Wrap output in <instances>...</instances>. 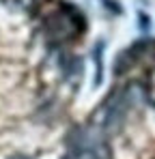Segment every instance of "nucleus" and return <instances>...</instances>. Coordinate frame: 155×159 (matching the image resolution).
<instances>
[{
    "mask_svg": "<svg viewBox=\"0 0 155 159\" xmlns=\"http://www.w3.org/2000/svg\"><path fill=\"white\" fill-rule=\"evenodd\" d=\"M101 52H103V41H97V43H95V50H93V60H95V86L101 84V73H103Z\"/></svg>",
    "mask_w": 155,
    "mask_h": 159,
    "instance_id": "obj_3",
    "label": "nucleus"
},
{
    "mask_svg": "<svg viewBox=\"0 0 155 159\" xmlns=\"http://www.w3.org/2000/svg\"><path fill=\"white\" fill-rule=\"evenodd\" d=\"M9 159H28L26 155H13V157H9Z\"/></svg>",
    "mask_w": 155,
    "mask_h": 159,
    "instance_id": "obj_6",
    "label": "nucleus"
},
{
    "mask_svg": "<svg viewBox=\"0 0 155 159\" xmlns=\"http://www.w3.org/2000/svg\"><path fill=\"white\" fill-rule=\"evenodd\" d=\"M138 28L142 32H149V28H151V17L144 11H138Z\"/></svg>",
    "mask_w": 155,
    "mask_h": 159,
    "instance_id": "obj_4",
    "label": "nucleus"
},
{
    "mask_svg": "<svg viewBox=\"0 0 155 159\" xmlns=\"http://www.w3.org/2000/svg\"><path fill=\"white\" fill-rule=\"evenodd\" d=\"M48 30H50L52 39L65 41L84 30V17L76 7H63L56 15L48 17Z\"/></svg>",
    "mask_w": 155,
    "mask_h": 159,
    "instance_id": "obj_1",
    "label": "nucleus"
},
{
    "mask_svg": "<svg viewBox=\"0 0 155 159\" xmlns=\"http://www.w3.org/2000/svg\"><path fill=\"white\" fill-rule=\"evenodd\" d=\"M101 2H103V9H110L114 15H121V13H123V7H121L116 0H101Z\"/></svg>",
    "mask_w": 155,
    "mask_h": 159,
    "instance_id": "obj_5",
    "label": "nucleus"
},
{
    "mask_svg": "<svg viewBox=\"0 0 155 159\" xmlns=\"http://www.w3.org/2000/svg\"><path fill=\"white\" fill-rule=\"evenodd\" d=\"M63 159H110V148H108L106 142H99V144H93V146L69 151Z\"/></svg>",
    "mask_w": 155,
    "mask_h": 159,
    "instance_id": "obj_2",
    "label": "nucleus"
}]
</instances>
